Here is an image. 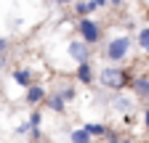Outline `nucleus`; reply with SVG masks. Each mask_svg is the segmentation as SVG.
Instances as JSON below:
<instances>
[{
    "instance_id": "1",
    "label": "nucleus",
    "mask_w": 149,
    "mask_h": 143,
    "mask_svg": "<svg viewBox=\"0 0 149 143\" xmlns=\"http://www.w3.org/2000/svg\"><path fill=\"white\" fill-rule=\"evenodd\" d=\"M99 77H101V85L107 87V90H115V93H120V90H125V87L133 85L130 72L125 66H117V64H107Z\"/></svg>"
},
{
    "instance_id": "2",
    "label": "nucleus",
    "mask_w": 149,
    "mask_h": 143,
    "mask_svg": "<svg viewBox=\"0 0 149 143\" xmlns=\"http://www.w3.org/2000/svg\"><path fill=\"white\" fill-rule=\"evenodd\" d=\"M130 45H133V40H130L128 34H120V37H115V40L107 43V48H104V58L112 61V64H120L123 58H128Z\"/></svg>"
},
{
    "instance_id": "3",
    "label": "nucleus",
    "mask_w": 149,
    "mask_h": 143,
    "mask_svg": "<svg viewBox=\"0 0 149 143\" xmlns=\"http://www.w3.org/2000/svg\"><path fill=\"white\" fill-rule=\"evenodd\" d=\"M77 32H80V40H85L88 45L99 43L101 40V27L91 19V16H85V19H77Z\"/></svg>"
},
{
    "instance_id": "4",
    "label": "nucleus",
    "mask_w": 149,
    "mask_h": 143,
    "mask_svg": "<svg viewBox=\"0 0 149 143\" xmlns=\"http://www.w3.org/2000/svg\"><path fill=\"white\" fill-rule=\"evenodd\" d=\"M67 53L77 61V64H83V61H91V45L85 43V40H72L69 43V48H67Z\"/></svg>"
},
{
    "instance_id": "5",
    "label": "nucleus",
    "mask_w": 149,
    "mask_h": 143,
    "mask_svg": "<svg viewBox=\"0 0 149 143\" xmlns=\"http://www.w3.org/2000/svg\"><path fill=\"white\" fill-rule=\"evenodd\" d=\"M74 77H77V82H80V85H91V82H93V66H91V61L77 64V72H74Z\"/></svg>"
},
{
    "instance_id": "6",
    "label": "nucleus",
    "mask_w": 149,
    "mask_h": 143,
    "mask_svg": "<svg viewBox=\"0 0 149 143\" xmlns=\"http://www.w3.org/2000/svg\"><path fill=\"white\" fill-rule=\"evenodd\" d=\"M130 90H133L139 98L149 101V77H133V85H130Z\"/></svg>"
},
{
    "instance_id": "7",
    "label": "nucleus",
    "mask_w": 149,
    "mask_h": 143,
    "mask_svg": "<svg viewBox=\"0 0 149 143\" xmlns=\"http://www.w3.org/2000/svg\"><path fill=\"white\" fill-rule=\"evenodd\" d=\"M99 6H96V0H77L74 3V13L80 16V19H85V16H91L93 11H96Z\"/></svg>"
},
{
    "instance_id": "8",
    "label": "nucleus",
    "mask_w": 149,
    "mask_h": 143,
    "mask_svg": "<svg viewBox=\"0 0 149 143\" xmlns=\"http://www.w3.org/2000/svg\"><path fill=\"white\" fill-rule=\"evenodd\" d=\"M40 101H45V87L43 85H29L27 87V103H40Z\"/></svg>"
},
{
    "instance_id": "9",
    "label": "nucleus",
    "mask_w": 149,
    "mask_h": 143,
    "mask_svg": "<svg viewBox=\"0 0 149 143\" xmlns=\"http://www.w3.org/2000/svg\"><path fill=\"white\" fill-rule=\"evenodd\" d=\"M83 127L93 135V138H107L109 135V130H107V124H101V122H85Z\"/></svg>"
},
{
    "instance_id": "10",
    "label": "nucleus",
    "mask_w": 149,
    "mask_h": 143,
    "mask_svg": "<svg viewBox=\"0 0 149 143\" xmlns=\"http://www.w3.org/2000/svg\"><path fill=\"white\" fill-rule=\"evenodd\" d=\"M45 103H48V109H51V111H59V114L67 109V101H64V96H61V93H53Z\"/></svg>"
},
{
    "instance_id": "11",
    "label": "nucleus",
    "mask_w": 149,
    "mask_h": 143,
    "mask_svg": "<svg viewBox=\"0 0 149 143\" xmlns=\"http://www.w3.org/2000/svg\"><path fill=\"white\" fill-rule=\"evenodd\" d=\"M13 80L22 85V87H29V85H32V74H29V69H16V72H13Z\"/></svg>"
},
{
    "instance_id": "12",
    "label": "nucleus",
    "mask_w": 149,
    "mask_h": 143,
    "mask_svg": "<svg viewBox=\"0 0 149 143\" xmlns=\"http://www.w3.org/2000/svg\"><path fill=\"white\" fill-rule=\"evenodd\" d=\"M69 138H72V143H91V138H93V135H91L85 127H77V130H72V135H69Z\"/></svg>"
},
{
    "instance_id": "13",
    "label": "nucleus",
    "mask_w": 149,
    "mask_h": 143,
    "mask_svg": "<svg viewBox=\"0 0 149 143\" xmlns=\"http://www.w3.org/2000/svg\"><path fill=\"white\" fill-rule=\"evenodd\" d=\"M40 122H43V114L40 111H32V117H29V133L35 135V138H40Z\"/></svg>"
},
{
    "instance_id": "14",
    "label": "nucleus",
    "mask_w": 149,
    "mask_h": 143,
    "mask_svg": "<svg viewBox=\"0 0 149 143\" xmlns=\"http://www.w3.org/2000/svg\"><path fill=\"white\" fill-rule=\"evenodd\" d=\"M136 43H139V48H141L144 53H149V27H144V29L139 32V37H136Z\"/></svg>"
},
{
    "instance_id": "15",
    "label": "nucleus",
    "mask_w": 149,
    "mask_h": 143,
    "mask_svg": "<svg viewBox=\"0 0 149 143\" xmlns=\"http://www.w3.org/2000/svg\"><path fill=\"white\" fill-rule=\"evenodd\" d=\"M115 109H117V111H128V109H130V101L117 98V101H115Z\"/></svg>"
},
{
    "instance_id": "16",
    "label": "nucleus",
    "mask_w": 149,
    "mask_h": 143,
    "mask_svg": "<svg viewBox=\"0 0 149 143\" xmlns=\"http://www.w3.org/2000/svg\"><path fill=\"white\" fill-rule=\"evenodd\" d=\"M59 93L64 96V101H72V98H74V87H61Z\"/></svg>"
},
{
    "instance_id": "17",
    "label": "nucleus",
    "mask_w": 149,
    "mask_h": 143,
    "mask_svg": "<svg viewBox=\"0 0 149 143\" xmlns=\"http://www.w3.org/2000/svg\"><path fill=\"white\" fill-rule=\"evenodd\" d=\"M144 124H146V130H149V106L144 109Z\"/></svg>"
},
{
    "instance_id": "18",
    "label": "nucleus",
    "mask_w": 149,
    "mask_h": 143,
    "mask_svg": "<svg viewBox=\"0 0 149 143\" xmlns=\"http://www.w3.org/2000/svg\"><path fill=\"white\" fill-rule=\"evenodd\" d=\"M6 48H8V40H3V37H0V53H6Z\"/></svg>"
},
{
    "instance_id": "19",
    "label": "nucleus",
    "mask_w": 149,
    "mask_h": 143,
    "mask_svg": "<svg viewBox=\"0 0 149 143\" xmlns=\"http://www.w3.org/2000/svg\"><path fill=\"white\" fill-rule=\"evenodd\" d=\"M123 3H125V0H109V6H115V8H117V6H123Z\"/></svg>"
},
{
    "instance_id": "20",
    "label": "nucleus",
    "mask_w": 149,
    "mask_h": 143,
    "mask_svg": "<svg viewBox=\"0 0 149 143\" xmlns=\"http://www.w3.org/2000/svg\"><path fill=\"white\" fill-rule=\"evenodd\" d=\"M104 143H120V138H115V135H109V140H104Z\"/></svg>"
},
{
    "instance_id": "21",
    "label": "nucleus",
    "mask_w": 149,
    "mask_h": 143,
    "mask_svg": "<svg viewBox=\"0 0 149 143\" xmlns=\"http://www.w3.org/2000/svg\"><path fill=\"white\" fill-rule=\"evenodd\" d=\"M51 3H56V6H67L69 0H51Z\"/></svg>"
},
{
    "instance_id": "22",
    "label": "nucleus",
    "mask_w": 149,
    "mask_h": 143,
    "mask_svg": "<svg viewBox=\"0 0 149 143\" xmlns=\"http://www.w3.org/2000/svg\"><path fill=\"white\" fill-rule=\"evenodd\" d=\"M3 64H6V58H3V53H0V69H3Z\"/></svg>"
}]
</instances>
